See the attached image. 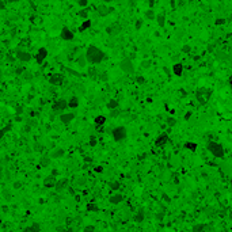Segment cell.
<instances>
[{
	"label": "cell",
	"instance_id": "f907efd6",
	"mask_svg": "<svg viewBox=\"0 0 232 232\" xmlns=\"http://www.w3.org/2000/svg\"><path fill=\"white\" fill-rule=\"evenodd\" d=\"M103 1H105V3H107V1H111V0H103Z\"/></svg>",
	"mask_w": 232,
	"mask_h": 232
},
{
	"label": "cell",
	"instance_id": "f1b7e54d",
	"mask_svg": "<svg viewBox=\"0 0 232 232\" xmlns=\"http://www.w3.org/2000/svg\"><path fill=\"white\" fill-rule=\"evenodd\" d=\"M87 210H88V212H98L99 206L96 204H92V202H90V204H87Z\"/></svg>",
	"mask_w": 232,
	"mask_h": 232
},
{
	"label": "cell",
	"instance_id": "bcb514c9",
	"mask_svg": "<svg viewBox=\"0 0 232 232\" xmlns=\"http://www.w3.org/2000/svg\"><path fill=\"white\" fill-rule=\"evenodd\" d=\"M183 52H190V48L189 46H183Z\"/></svg>",
	"mask_w": 232,
	"mask_h": 232
},
{
	"label": "cell",
	"instance_id": "83f0119b",
	"mask_svg": "<svg viewBox=\"0 0 232 232\" xmlns=\"http://www.w3.org/2000/svg\"><path fill=\"white\" fill-rule=\"evenodd\" d=\"M105 122H106V117H105V115H98V117L95 118V124H96V126H102Z\"/></svg>",
	"mask_w": 232,
	"mask_h": 232
},
{
	"label": "cell",
	"instance_id": "ba28073f",
	"mask_svg": "<svg viewBox=\"0 0 232 232\" xmlns=\"http://www.w3.org/2000/svg\"><path fill=\"white\" fill-rule=\"evenodd\" d=\"M16 59L22 61V63H29V61H31V55L29 53V52H24V50H18L16 52Z\"/></svg>",
	"mask_w": 232,
	"mask_h": 232
},
{
	"label": "cell",
	"instance_id": "1f68e13d",
	"mask_svg": "<svg viewBox=\"0 0 232 232\" xmlns=\"http://www.w3.org/2000/svg\"><path fill=\"white\" fill-rule=\"evenodd\" d=\"M11 128H12V125L11 124H8L7 126H4V128H1V129H0V138H3V136L6 133H7L8 130H11Z\"/></svg>",
	"mask_w": 232,
	"mask_h": 232
},
{
	"label": "cell",
	"instance_id": "d4e9b609",
	"mask_svg": "<svg viewBox=\"0 0 232 232\" xmlns=\"http://www.w3.org/2000/svg\"><path fill=\"white\" fill-rule=\"evenodd\" d=\"M76 63H78L79 67H86V64H87V60H86V56L82 55L80 57H78V60H76Z\"/></svg>",
	"mask_w": 232,
	"mask_h": 232
},
{
	"label": "cell",
	"instance_id": "d6a6232c",
	"mask_svg": "<svg viewBox=\"0 0 232 232\" xmlns=\"http://www.w3.org/2000/svg\"><path fill=\"white\" fill-rule=\"evenodd\" d=\"M39 163L42 166H49V163H50V156H42L41 160H39Z\"/></svg>",
	"mask_w": 232,
	"mask_h": 232
},
{
	"label": "cell",
	"instance_id": "5bb4252c",
	"mask_svg": "<svg viewBox=\"0 0 232 232\" xmlns=\"http://www.w3.org/2000/svg\"><path fill=\"white\" fill-rule=\"evenodd\" d=\"M73 118H75V114H73V113H61V115H60V121L63 122V124H69V122L73 121Z\"/></svg>",
	"mask_w": 232,
	"mask_h": 232
},
{
	"label": "cell",
	"instance_id": "60d3db41",
	"mask_svg": "<svg viewBox=\"0 0 232 232\" xmlns=\"http://www.w3.org/2000/svg\"><path fill=\"white\" fill-rule=\"evenodd\" d=\"M6 8V4H4L3 0H0V10H4Z\"/></svg>",
	"mask_w": 232,
	"mask_h": 232
},
{
	"label": "cell",
	"instance_id": "4fadbf2b",
	"mask_svg": "<svg viewBox=\"0 0 232 232\" xmlns=\"http://www.w3.org/2000/svg\"><path fill=\"white\" fill-rule=\"evenodd\" d=\"M56 182H57V179H56L55 175H49V177H46L43 179V186L48 187V189H52V187L56 186Z\"/></svg>",
	"mask_w": 232,
	"mask_h": 232
},
{
	"label": "cell",
	"instance_id": "f35d334b",
	"mask_svg": "<svg viewBox=\"0 0 232 232\" xmlns=\"http://www.w3.org/2000/svg\"><path fill=\"white\" fill-rule=\"evenodd\" d=\"M95 171H96V173H102L103 167H102V166H98V167H95Z\"/></svg>",
	"mask_w": 232,
	"mask_h": 232
},
{
	"label": "cell",
	"instance_id": "5b68a950",
	"mask_svg": "<svg viewBox=\"0 0 232 232\" xmlns=\"http://www.w3.org/2000/svg\"><path fill=\"white\" fill-rule=\"evenodd\" d=\"M111 134H113V138H114L115 141H122V140H125L126 138V134H128V132H126L125 126H117V128H114L113 129V132H111Z\"/></svg>",
	"mask_w": 232,
	"mask_h": 232
},
{
	"label": "cell",
	"instance_id": "277c9868",
	"mask_svg": "<svg viewBox=\"0 0 232 232\" xmlns=\"http://www.w3.org/2000/svg\"><path fill=\"white\" fill-rule=\"evenodd\" d=\"M119 69H121L124 73H126V75H133V73H134V64H133V61H132L129 57L122 59L121 63H119Z\"/></svg>",
	"mask_w": 232,
	"mask_h": 232
},
{
	"label": "cell",
	"instance_id": "2e32d148",
	"mask_svg": "<svg viewBox=\"0 0 232 232\" xmlns=\"http://www.w3.org/2000/svg\"><path fill=\"white\" fill-rule=\"evenodd\" d=\"M122 200H124V196L122 194H114V196H111L110 197V202L111 204H114V205H117V204H119V202H122Z\"/></svg>",
	"mask_w": 232,
	"mask_h": 232
},
{
	"label": "cell",
	"instance_id": "cb8c5ba5",
	"mask_svg": "<svg viewBox=\"0 0 232 232\" xmlns=\"http://www.w3.org/2000/svg\"><path fill=\"white\" fill-rule=\"evenodd\" d=\"M185 148H186V150H189V151H191V152H196L197 148H198V145H197L196 143H193V141H187V143H185Z\"/></svg>",
	"mask_w": 232,
	"mask_h": 232
},
{
	"label": "cell",
	"instance_id": "e0dca14e",
	"mask_svg": "<svg viewBox=\"0 0 232 232\" xmlns=\"http://www.w3.org/2000/svg\"><path fill=\"white\" fill-rule=\"evenodd\" d=\"M65 155V151L63 150V148H57V150H55L53 152L50 154V157H55V159H59V157L64 156Z\"/></svg>",
	"mask_w": 232,
	"mask_h": 232
},
{
	"label": "cell",
	"instance_id": "d590c367",
	"mask_svg": "<svg viewBox=\"0 0 232 232\" xmlns=\"http://www.w3.org/2000/svg\"><path fill=\"white\" fill-rule=\"evenodd\" d=\"M95 228H94V225H87L86 228L83 229V232H94Z\"/></svg>",
	"mask_w": 232,
	"mask_h": 232
},
{
	"label": "cell",
	"instance_id": "7bdbcfd3",
	"mask_svg": "<svg viewBox=\"0 0 232 232\" xmlns=\"http://www.w3.org/2000/svg\"><path fill=\"white\" fill-rule=\"evenodd\" d=\"M168 122H170V125L173 126V125H175V119H173V118H170L168 119Z\"/></svg>",
	"mask_w": 232,
	"mask_h": 232
},
{
	"label": "cell",
	"instance_id": "7dc6e473",
	"mask_svg": "<svg viewBox=\"0 0 232 232\" xmlns=\"http://www.w3.org/2000/svg\"><path fill=\"white\" fill-rule=\"evenodd\" d=\"M189 118H190V113H187V114L185 115V119H189Z\"/></svg>",
	"mask_w": 232,
	"mask_h": 232
},
{
	"label": "cell",
	"instance_id": "e575fe53",
	"mask_svg": "<svg viewBox=\"0 0 232 232\" xmlns=\"http://www.w3.org/2000/svg\"><path fill=\"white\" fill-rule=\"evenodd\" d=\"M111 187V189L113 190H117V189H119V183H118V182H111L110 185H109Z\"/></svg>",
	"mask_w": 232,
	"mask_h": 232
},
{
	"label": "cell",
	"instance_id": "484cf974",
	"mask_svg": "<svg viewBox=\"0 0 232 232\" xmlns=\"http://www.w3.org/2000/svg\"><path fill=\"white\" fill-rule=\"evenodd\" d=\"M205 228H206V225L205 224H196V225H193L191 231L193 232H204Z\"/></svg>",
	"mask_w": 232,
	"mask_h": 232
},
{
	"label": "cell",
	"instance_id": "b9f144b4",
	"mask_svg": "<svg viewBox=\"0 0 232 232\" xmlns=\"http://www.w3.org/2000/svg\"><path fill=\"white\" fill-rule=\"evenodd\" d=\"M144 82H145V80H144L143 76H138V78H137V83H144Z\"/></svg>",
	"mask_w": 232,
	"mask_h": 232
},
{
	"label": "cell",
	"instance_id": "7a4b0ae2",
	"mask_svg": "<svg viewBox=\"0 0 232 232\" xmlns=\"http://www.w3.org/2000/svg\"><path fill=\"white\" fill-rule=\"evenodd\" d=\"M212 96V90L206 88V87H201L196 91V99L200 105H206L209 102V99Z\"/></svg>",
	"mask_w": 232,
	"mask_h": 232
},
{
	"label": "cell",
	"instance_id": "7402d4cb",
	"mask_svg": "<svg viewBox=\"0 0 232 232\" xmlns=\"http://www.w3.org/2000/svg\"><path fill=\"white\" fill-rule=\"evenodd\" d=\"M118 106H119V103H118V101H115V99H110V101L107 102V109H109V110H115V109H118Z\"/></svg>",
	"mask_w": 232,
	"mask_h": 232
},
{
	"label": "cell",
	"instance_id": "ee69618b",
	"mask_svg": "<svg viewBox=\"0 0 232 232\" xmlns=\"http://www.w3.org/2000/svg\"><path fill=\"white\" fill-rule=\"evenodd\" d=\"M228 83H229V87H231V90H232V75L229 76V79H228Z\"/></svg>",
	"mask_w": 232,
	"mask_h": 232
},
{
	"label": "cell",
	"instance_id": "681fc988",
	"mask_svg": "<svg viewBox=\"0 0 232 232\" xmlns=\"http://www.w3.org/2000/svg\"><path fill=\"white\" fill-rule=\"evenodd\" d=\"M229 219H231V220H232V210H231V212H229Z\"/></svg>",
	"mask_w": 232,
	"mask_h": 232
},
{
	"label": "cell",
	"instance_id": "3957f363",
	"mask_svg": "<svg viewBox=\"0 0 232 232\" xmlns=\"http://www.w3.org/2000/svg\"><path fill=\"white\" fill-rule=\"evenodd\" d=\"M206 150L215 157H219V159H220V157L224 156V148H223L221 144H219V143H216V141H209L208 145H206Z\"/></svg>",
	"mask_w": 232,
	"mask_h": 232
},
{
	"label": "cell",
	"instance_id": "816d5d0a",
	"mask_svg": "<svg viewBox=\"0 0 232 232\" xmlns=\"http://www.w3.org/2000/svg\"><path fill=\"white\" fill-rule=\"evenodd\" d=\"M229 183H231V189H232V178H231V182H229Z\"/></svg>",
	"mask_w": 232,
	"mask_h": 232
},
{
	"label": "cell",
	"instance_id": "c3c4849f",
	"mask_svg": "<svg viewBox=\"0 0 232 232\" xmlns=\"http://www.w3.org/2000/svg\"><path fill=\"white\" fill-rule=\"evenodd\" d=\"M19 186H20V183H19V182H16L15 185H14V187H19Z\"/></svg>",
	"mask_w": 232,
	"mask_h": 232
},
{
	"label": "cell",
	"instance_id": "4316f807",
	"mask_svg": "<svg viewBox=\"0 0 232 232\" xmlns=\"http://www.w3.org/2000/svg\"><path fill=\"white\" fill-rule=\"evenodd\" d=\"M143 220H144V210H138L136 213V216H134V221L136 223H141Z\"/></svg>",
	"mask_w": 232,
	"mask_h": 232
},
{
	"label": "cell",
	"instance_id": "d6986e66",
	"mask_svg": "<svg viewBox=\"0 0 232 232\" xmlns=\"http://www.w3.org/2000/svg\"><path fill=\"white\" fill-rule=\"evenodd\" d=\"M155 19H156L157 24H159L160 27H164V24H166V16H164V14H157Z\"/></svg>",
	"mask_w": 232,
	"mask_h": 232
},
{
	"label": "cell",
	"instance_id": "7c38bea8",
	"mask_svg": "<svg viewBox=\"0 0 232 232\" xmlns=\"http://www.w3.org/2000/svg\"><path fill=\"white\" fill-rule=\"evenodd\" d=\"M113 10H114L113 7L105 6V4H101V6H98V14L101 16H107L109 14H111V12H113Z\"/></svg>",
	"mask_w": 232,
	"mask_h": 232
},
{
	"label": "cell",
	"instance_id": "ac0fdd59",
	"mask_svg": "<svg viewBox=\"0 0 232 232\" xmlns=\"http://www.w3.org/2000/svg\"><path fill=\"white\" fill-rule=\"evenodd\" d=\"M91 26H92V22H91L90 19L83 20V23L80 24V27H79V31H84V30H87V29H90Z\"/></svg>",
	"mask_w": 232,
	"mask_h": 232
},
{
	"label": "cell",
	"instance_id": "ffe728a7",
	"mask_svg": "<svg viewBox=\"0 0 232 232\" xmlns=\"http://www.w3.org/2000/svg\"><path fill=\"white\" fill-rule=\"evenodd\" d=\"M79 106V99L78 96H72L69 101H68V107H71V109H76Z\"/></svg>",
	"mask_w": 232,
	"mask_h": 232
},
{
	"label": "cell",
	"instance_id": "6da1fadb",
	"mask_svg": "<svg viewBox=\"0 0 232 232\" xmlns=\"http://www.w3.org/2000/svg\"><path fill=\"white\" fill-rule=\"evenodd\" d=\"M84 56H86L87 63L94 64V65H96V64H101L103 60H105V57H106L102 49H99L98 46H94V45H90V46L87 48V50H86V53H84Z\"/></svg>",
	"mask_w": 232,
	"mask_h": 232
},
{
	"label": "cell",
	"instance_id": "8d00e7d4",
	"mask_svg": "<svg viewBox=\"0 0 232 232\" xmlns=\"http://www.w3.org/2000/svg\"><path fill=\"white\" fill-rule=\"evenodd\" d=\"M90 145H96V137L95 136H91L90 137Z\"/></svg>",
	"mask_w": 232,
	"mask_h": 232
},
{
	"label": "cell",
	"instance_id": "f6af8a7d",
	"mask_svg": "<svg viewBox=\"0 0 232 232\" xmlns=\"http://www.w3.org/2000/svg\"><path fill=\"white\" fill-rule=\"evenodd\" d=\"M115 115H118V111L117 110H113V113H111V117H115Z\"/></svg>",
	"mask_w": 232,
	"mask_h": 232
},
{
	"label": "cell",
	"instance_id": "44dd1931",
	"mask_svg": "<svg viewBox=\"0 0 232 232\" xmlns=\"http://www.w3.org/2000/svg\"><path fill=\"white\" fill-rule=\"evenodd\" d=\"M173 71H174V73H175L177 76H181L182 72H183V65H182V64H174Z\"/></svg>",
	"mask_w": 232,
	"mask_h": 232
},
{
	"label": "cell",
	"instance_id": "836d02e7",
	"mask_svg": "<svg viewBox=\"0 0 232 232\" xmlns=\"http://www.w3.org/2000/svg\"><path fill=\"white\" fill-rule=\"evenodd\" d=\"M78 4H79V7L87 8V6H88V0H78Z\"/></svg>",
	"mask_w": 232,
	"mask_h": 232
},
{
	"label": "cell",
	"instance_id": "f5cc1de1",
	"mask_svg": "<svg viewBox=\"0 0 232 232\" xmlns=\"http://www.w3.org/2000/svg\"><path fill=\"white\" fill-rule=\"evenodd\" d=\"M0 175H1V167H0Z\"/></svg>",
	"mask_w": 232,
	"mask_h": 232
},
{
	"label": "cell",
	"instance_id": "8fae6325",
	"mask_svg": "<svg viewBox=\"0 0 232 232\" xmlns=\"http://www.w3.org/2000/svg\"><path fill=\"white\" fill-rule=\"evenodd\" d=\"M168 143V134L167 133H161L157 136V138L155 140V145L156 147H164Z\"/></svg>",
	"mask_w": 232,
	"mask_h": 232
},
{
	"label": "cell",
	"instance_id": "52a82bcc",
	"mask_svg": "<svg viewBox=\"0 0 232 232\" xmlns=\"http://www.w3.org/2000/svg\"><path fill=\"white\" fill-rule=\"evenodd\" d=\"M48 57V49L46 48H39L38 52H37V55L34 56V59H36L37 64H42L43 60Z\"/></svg>",
	"mask_w": 232,
	"mask_h": 232
},
{
	"label": "cell",
	"instance_id": "ab89813d",
	"mask_svg": "<svg viewBox=\"0 0 232 232\" xmlns=\"http://www.w3.org/2000/svg\"><path fill=\"white\" fill-rule=\"evenodd\" d=\"M150 61H143V67H144V68H148V67H150Z\"/></svg>",
	"mask_w": 232,
	"mask_h": 232
},
{
	"label": "cell",
	"instance_id": "603a6c76",
	"mask_svg": "<svg viewBox=\"0 0 232 232\" xmlns=\"http://www.w3.org/2000/svg\"><path fill=\"white\" fill-rule=\"evenodd\" d=\"M26 232H41V225L38 224V223H34L33 225H30L29 228L24 229Z\"/></svg>",
	"mask_w": 232,
	"mask_h": 232
},
{
	"label": "cell",
	"instance_id": "74e56055",
	"mask_svg": "<svg viewBox=\"0 0 232 232\" xmlns=\"http://www.w3.org/2000/svg\"><path fill=\"white\" fill-rule=\"evenodd\" d=\"M141 26H143V20H137V23H136V29L138 30V29L141 27Z\"/></svg>",
	"mask_w": 232,
	"mask_h": 232
},
{
	"label": "cell",
	"instance_id": "f546056e",
	"mask_svg": "<svg viewBox=\"0 0 232 232\" xmlns=\"http://www.w3.org/2000/svg\"><path fill=\"white\" fill-rule=\"evenodd\" d=\"M145 18L147 19H150V20H154L155 18H156V15H155V12H154V10H147V12H145Z\"/></svg>",
	"mask_w": 232,
	"mask_h": 232
},
{
	"label": "cell",
	"instance_id": "9a60e30c",
	"mask_svg": "<svg viewBox=\"0 0 232 232\" xmlns=\"http://www.w3.org/2000/svg\"><path fill=\"white\" fill-rule=\"evenodd\" d=\"M67 186H68V179L67 178H63V179H60V181L56 182L55 189H56V191H63Z\"/></svg>",
	"mask_w": 232,
	"mask_h": 232
},
{
	"label": "cell",
	"instance_id": "4dcf8cb0",
	"mask_svg": "<svg viewBox=\"0 0 232 232\" xmlns=\"http://www.w3.org/2000/svg\"><path fill=\"white\" fill-rule=\"evenodd\" d=\"M78 15L80 16V18H83L84 20L88 19V10H87V8H83V10H80V11H79Z\"/></svg>",
	"mask_w": 232,
	"mask_h": 232
},
{
	"label": "cell",
	"instance_id": "8992f818",
	"mask_svg": "<svg viewBox=\"0 0 232 232\" xmlns=\"http://www.w3.org/2000/svg\"><path fill=\"white\" fill-rule=\"evenodd\" d=\"M67 107H68V101H65V99H57V101L53 103L52 109H53V111H56V113H63Z\"/></svg>",
	"mask_w": 232,
	"mask_h": 232
},
{
	"label": "cell",
	"instance_id": "9c48e42d",
	"mask_svg": "<svg viewBox=\"0 0 232 232\" xmlns=\"http://www.w3.org/2000/svg\"><path fill=\"white\" fill-rule=\"evenodd\" d=\"M49 83L53 84V86H61V84L64 83V75H61V73L50 75V78H49Z\"/></svg>",
	"mask_w": 232,
	"mask_h": 232
},
{
	"label": "cell",
	"instance_id": "30bf717a",
	"mask_svg": "<svg viewBox=\"0 0 232 232\" xmlns=\"http://www.w3.org/2000/svg\"><path fill=\"white\" fill-rule=\"evenodd\" d=\"M60 36H61V38H63L64 41H72V39H73V37H75V34H73V31H72L71 29L63 27V29H61Z\"/></svg>",
	"mask_w": 232,
	"mask_h": 232
}]
</instances>
